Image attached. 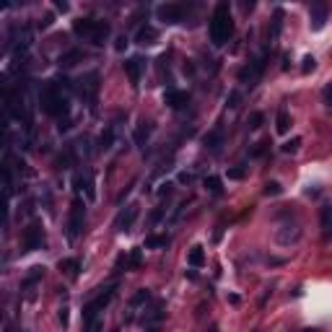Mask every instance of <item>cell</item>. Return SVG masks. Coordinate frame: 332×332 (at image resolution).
Listing matches in <instances>:
<instances>
[{
  "instance_id": "6da1fadb",
  "label": "cell",
  "mask_w": 332,
  "mask_h": 332,
  "mask_svg": "<svg viewBox=\"0 0 332 332\" xmlns=\"http://www.w3.org/2000/svg\"><path fill=\"white\" fill-rule=\"evenodd\" d=\"M39 106H42L44 115L58 117L63 122V117H68V112H70V80L68 78H54V80L42 83Z\"/></svg>"
},
{
  "instance_id": "7a4b0ae2",
  "label": "cell",
  "mask_w": 332,
  "mask_h": 332,
  "mask_svg": "<svg viewBox=\"0 0 332 332\" xmlns=\"http://www.w3.org/2000/svg\"><path fill=\"white\" fill-rule=\"evenodd\" d=\"M234 37V16H231V6L226 0L213 8V16H210V44L213 47H224L229 39Z\"/></svg>"
},
{
  "instance_id": "3957f363",
  "label": "cell",
  "mask_w": 332,
  "mask_h": 332,
  "mask_svg": "<svg viewBox=\"0 0 332 332\" xmlns=\"http://www.w3.org/2000/svg\"><path fill=\"white\" fill-rule=\"evenodd\" d=\"M73 34L83 42H89L94 47H104V42L112 37V26L99 18H75L73 21Z\"/></svg>"
},
{
  "instance_id": "277c9868",
  "label": "cell",
  "mask_w": 332,
  "mask_h": 332,
  "mask_svg": "<svg viewBox=\"0 0 332 332\" xmlns=\"http://www.w3.org/2000/svg\"><path fill=\"white\" fill-rule=\"evenodd\" d=\"M86 229V203L80 200V195H75V200L70 203V213H68V241L75 244Z\"/></svg>"
},
{
  "instance_id": "5b68a950",
  "label": "cell",
  "mask_w": 332,
  "mask_h": 332,
  "mask_svg": "<svg viewBox=\"0 0 332 332\" xmlns=\"http://www.w3.org/2000/svg\"><path fill=\"white\" fill-rule=\"evenodd\" d=\"M101 75L96 73V70H91V73H86V75H80L78 80H75V91H78V96L86 101V104H96V96H99V86H101Z\"/></svg>"
},
{
  "instance_id": "8992f818",
  "label": "cell",
  "mask_w": 332,
  "mask_h": 332,
  "mask_svg": "<svg viewBox=\"0 0 332 332\" xmlns=\"http://www.w3.org/2000/svg\"><path fill=\"white\" fill-rule=\"evenodd\" d=\"M115 298V286H109V288H104L101 293H96L86 307H83V322H91V319H96L106 307H109V301Z\"/></svg>"
},
{
  "instance_id": "52a82bcc",
  "label": "cell",
  "mask_w": 332,
  "mask_h": 332,
  "mask_svg": "<svg viewBox=\"0 0 332 332\" xmlns=\"http://www.w3.org/2000/svg\"><path fill=\"white\" fill-rule=\"evenodd\" d=\"M189 8L192 6H187V3H161L156 8V18L161 23H182L184 16L189 13Z\"/></svg>"
},
{
  "instance_id": "ba28073f",
  "label": "cell",
  "mask_w": 332,
  "mask_h": 332,
  "mask_svg": "<svg viewBox=\"0 0 332 332\" xmlns=\"http://www.w3.org/2000/svg\"><path fill=\"white\" fill-rule=\"evenodd\" d=\"M44 244H47L44 226L39 220H32V224L23 229V252H37V249H44Z\"/></svg>"
},
{
  "instance_id": "9c48e42d",
  "label": "cell",
  "mask_w": 332,
  "mask_h": 332,
  "mask_svg": "<svg viewBox=\"0 0 332 332\" xmlns=\"http://www.w3.org/2000/svg\"><path fill=\"white\" fill-rule=\"evenodd\" d=\"M122 68H125V73H127V78H130V83H132V89L141 86V78H143V73H146V60L135 54V58H127V60L122 63Z\"/></svg>"
},
{
  "instance_id": "30bf717a",
  "label": "cell",
  "mask_w": 332,
  "mask_h": 332,
  "mask_svg": "<svg viewBox=\"0 0 332 332\" xmlns=\"http://www.w3.org/2000/svg\"><path fill=\"white\" fill-rule=\"evenodd\" d=\"M137 213H141V208H137L135 203H130V205H125L120 213H117V218H115V231H130L132 229V224H135V218H137Z\"/></svg>"
},
{
  "instance_id": "8fae6325",
  "label": "cell",
  "mask_w": 332,
  "mask_h": 332,
  "mask_svg": "<svg viewBox=\"0 0 332 332\" xmlns=\"http://www.w3.org/2000/svg\"><path fill=\"white\" fill-rule=\"evenodd\" d=\"M262 70H265V58H257V60H252L241 73H239V80L241 83H249V86H255L257 83V78L262 75Z\"/></svg>"
},
{
  "instance_id": "7c38bea8",
  "label": "cell",
  "mask_w": 332,
  "mask_h": 332,
  "mask_svg": "<svg viewBox=\"0 0 332 332\" xmlns=\"http://www.w3.org/2000/svg\"><path fill=\"white\" fill-rule=\"evenodd\" d=\"M224 141H226L224 127H213V130H208V132L203 135V146H205L208 151H213V153H218V151H220Z\"/></svg>"
},
{
  "instance_id": "4fadbf2b",
  "label": "cell",
  "mask_w": 332,
  "mask_h": 332,
  "mask_svg": "<svg viewBox=\"0 0 332 332\" xmlns=\"http://www.w3.org/2000/svg\"><path fill=\"white\" fill-rule=\"evenodd\" d=\"M275 239H278V244H283V246L296 244V241L301 239V229H298V224H286V226H281L278 234H275Z\"/></svg>"
},
{
  "instance_id": "5bb4252c",
  "label": "cell",
  "mask_w": 332,
  "mask_h": 332,
  "mask_svg": "<svg viewBox=\"0 0 332 332\" xmlns=\"http://www.w3.org/2000/svg\"><path fill=\"white\" fill-rule=\"evenodd\" d=\"M158 42V29L151 23H143L141 29L135 32V44H141V47H148V44H156Z\"/></svg>"
},
{
  "instance_id": "9a60e30c",
  "label": "cell",
  "mask_w": 332,
  "mask_h": 332,
  "mask_svg": "<svg viewBox=\"0 0 332 332\" xmlns=\"http://www.w3.org/2000/svg\"><path fill=\"white\" fill-rule=\"evenodd\" d=\"M327 16H329V8H327L324 3H314V6H312V11H309V23H312L314 32H319L322 26L327 23Z\"/></svg>"
},
{
  "instance_id": "2e32d148",
  "label": "cell",
  "mask_w": 332,
  "mask_h": 332,
  "mask_svg": "<svg viewBox=\"0 0 332 332\" xmlns=\"http://www.w3.org/2000/svg\"><path fill=\"white\" fill-rule=\"evenodd\" d=\"M151 132H153V122H151V120H141V122H137V127H135V132H132L135 146H137V148H146Z\"/></svg>"
},
{
  "instance_id": "e0dca14e",
  "label": "cell",
  "mask_w": 332,
  "mask_h": 332,
  "mask_svg": "<svg viewBox=\"0 0 332 332\" xmlns=\"http://www.w3.org/2000/svg\"><path fill=\"white\" fill-rule=\"evenodd\" d=\"M187 101H189V94H187V91L169 89V91L163 94V104H166V106H172V109H182Z\"/></svg>"
},
{
  "instance_id": "ac0fdd59",
  "label": "cell",
  "mask_w": 332,
  "mask_h": 332,
  "mask_svg": "<svg viewBox=\"0 0 332 332\" xmlns=\"http://www.w3.org/2000/svg\"><path fill=\"white\" fill-rule=\"evenodd\" d=\"M58 267L68 275V278H78V275H80V260L78 257H63L60 262H58Z\"/></svg>"
},
{
  "instance_id": "d6986e66",
  "label": "cell",
  "mask_w": 332,
  "mask_h": 332,
  "mask_svg": "<svg viewBox=\"0 0 332 332\" xmlns=\"http://www.w3.org/2000/svg\"><path fill=\"white\" fill-rule=\"evenodd\" d=\"M75 189H86V198H89V200H94V198H96V189H94V177H91L89 172L75 177Z\"/></svg>"
},
{
  "instance_id": "ffe728a7",
  "label": "cell",
  "mask_w": 332,
  "mask_h": 332,
  "mask_svg": "<svg viewBox=\"0 0 332 332\" xmlns=\"http://www.w3.org/2000/svg\"><path fill=\"white\" fill-rule=\"evenodd\" d=\"M163 317H166V312H163V303H156L153 309H148V312L143 314V324H146V327H156V324H158Z\"/></svg>"
},
{
  "instance_id": "44dd1931",
  "label": "cell",
  "mask_w": 332,
  "mask_h": 332,
  "mask_svg": "<svg viewBox=\"0 0 332 332\" xmlns=\"http://www.w3.org/2000/svg\"><path fill=\"white\" fill-rule=\"evenodd\" d=\"M319 220H322V236H324L327 241H332V205H324V208H322Z\"/></svg>"
},
{
  "instance_id": "7402d4cb",
  "label": "cell",
  "mask_w": 332,
  "mask_h": 332,
  "mask_svg": "<svg viewBox=\"0 0 332 332\" xmlns=\"http://www.w3.org/2000/svg\"><path fill=\"white\" fill-rule=\"evenodd\" d=\"M80 60H83V52H80V49H68V52L60 54L58 63H60V68H73V65H78Z\"/></svg>"
},
{
  "instance_id": "603a6c76",
  "label": "cell",
  "mask_w": 332,
  "mask_h": 332,
  "mask_svg": "<svg viewBox=\"0 0 332 332\" xmlns=\"http://www.w3.org/2000/svg\"><path fill=\"white\" fill-rule=\"evenodd\" d=\"M275 130H278L281 135H286L291 130V115H288V109H278V115H275Z\"/></svg>"
},
{
  "instance_id": "cb8c5ba5",
  "label": "cell",
  "mask_w": 332,
  "mask_h": 332,
  "mask_svg": "<svg viewBox=\"0 0 332 332\" xmlns=\"http://www.w3.org/2000/svg\"><path fill=\"white\" fill-rule=\"evenodd\" d=\"M281 29H283V11L278 8V11L272 13V23H270V44H272V42H278Z\"/></svg>"
},
{
  "instance_id": "d4e9b609",
  "label": "cell",
  "mask_w": 332,
  "mask_h": 332,
  "mask_svg": "<svg viewBox=\"0 0 332 332\" xmlns=\"http://www.w3.org/2000/svg\"><path fill=\"white\" fill-rule=\"evenodd\" d=\"M115 146V125H106L104 132L99 135V151H109Z\"/></svg>"
},
{
  "instance_id": "484cf974",
  "label": "cell",
  "mask_w": 332,
  "mask_h": 332,
  "mask_svg": "<svg viewBox=\"0 0 332 332\" xmlns=\"http://www.w3.org/2000/svg\"><path fill=\"white\" fill-rule=\"evenodd\" d=\"M187 265H189V267H203V265H205V252H203V246H192V249H189Z\"/></svg>"
},
{
  "instance_id": "4316f807",
  "label": "cell",
  "mask_w": 332,
  "mask_h": 332,
  "mask_svg": "<svg viewBox=\"0 0 332 332\" xmlns=\"http://www.w3.org/2000/svg\"><path fill=\"white\" fill-rule=\"evenodd\" d=\"M44 278V267H39V265H34L32 270H29V275H26V278H23V288H32V286H37L39 281Z\"/></svg>"
},
{
  "instance_id": "83f0119b",
  "label": "cell",
  "mask_w": 332,
  "mask_h": 332,
  "mask_svg": "<svg viewBox=\"0 0 332 332\" xmlns=\"http://www.w3.org/2000/svg\"><path fill=\"white\" fill-rule=\"evenodd\" d=\"M169 236H156V234H151V236H146V246L148 249H166L169 246Z\"/></svg>"
},
{
  "instance_id": "f1b7e54d",
  "label": "cell",
  "mask_w": 332,
  "mask_h": 332,
  "mask_svg": "<svg viewBox=\"0 0 332 332\" xmlns=\"http://www.w3.org/2000/svg\"><path fill=\"white\" fill-rule=\"evenodd\" d=\"M143 262V252H141V246H135L132 252L127 255V270H137Z\"/></svg>"
},
{
  "instance_id": "f546056e",
  "label": "cell",
  "mask_w": 332,
  "mask_h": 332,
  "mask_svg": "<svg viewBox=\"0 0 332 332\" xmlns=\"http://www.w3.org/2000/svg\"><path fill=\"white\" fill-rule=\"evenodd\" d=\"M205 189H210L213 195H224V182H220V177H205Z\"/></svg>"
},
{
  "instance_id": "4dcf8cb0",
  "label": "cell",
  "mask_w": 332,
  "mask_h": 332,
  "mask_svg": "<svg viewBox=\"0 0 332 332\" xmlns=\"http://www.w3.org/2000/svg\"><path fill=\"white\" fill-rule=\"evenodd\" d=\"M265 195L267 198H278V195H283V184L281 182H265Z\"/></svg>"
},
{
  "instance_id": "1f68e13d",
  "label": "cell",
  "mask_w": 332,
  "mask_h": 332,
  "mask_svg": "<svg viewBox=\"0 0 332 332\" xmlns=\"http://www.w3.org/2000/svg\"><path fill=\"white\" fill-rule=\"evenodd\" d=\"M148 301H151V293H148L146 288H141V291H137V293L130 298V307L135 309V307H141V303H148Z\"/></svg>"
},
{
  "instance_id": "d6a6232c",
  "label": "cell",
  "mask_w": 332,
  "mask_h": 332,
  "mask_svg": "<svg viewBox=\"0 0 332 332\" xmlns=\"http://www.w3.org/2000/svg\"><path fill=\"white\" fill-rule=\"evenodd\" d=\"M262 122H265V117H262V112H252V115H249V117H246V127H249V130H257V127H260Z\"/></svg>"
},
{
  "instance_id": "836d02e7",
  "label": "cell",
  "mask_w": 332,
  "mask_h": 332,
  "mask_svg": "<svg viewBox=\"0 0 332 332\" xmlns=\"http://www.w3.org/2000/svg\"><path fill=\"white\" fill-rule=\"evenodd\" d=\"M226 177L229 179H244L246 177V166H234V169L226 172Z\"/></svg>"
},
{
  "instance_id": "e575fe53",
  "label": "cell",
  "mask_w": 332,
  "mask_h": 332,
  "mask_svg": "<svg viewBox=\"0 0 332 332\" xmlns=\"http://www.w3.org/2000/svg\"><path fill=\"white\" fill-rule=\"evenodd\" d=\"M298 146H301V137H293V141H288V143L281 146V151H283V153H296Z\"/></svg>"
},
{
  "instance_id": "d590c367",
  "label": "cell",
  "mask_w": 332,
  "mask_h": 332,
  "mask_svg": "<svg viewBox=\"0 0 332 332\" xmlns=\"http://www.w3.org/2000/svg\"><path fill=\"white\" fill-rule=\"evenodd\" d=\"M101 327H104V322H101V317H96V319L86 322V329L83 332H101Z\"/></svg>"
},
{
  "instance_id": "8d00e7d4",
  "label": "cell",
  "mask_w": 332,
  "mask_h": 332,
  "mask_svg": "<svg viewBox=\"0 0 332 332\" xmlns=\"http://www.w3.org/2000/svg\"><path fill=\"white\" fill-rule=\"evenodd\" d=\"M322 101L327 104V109H332V83H327L322 89Z\"/></svg>"
},
{
  "instance_id": "74e56055",
  "label": "cell",
  "mask_w": 332,
  "mask_h": 332,
  "mask_svg": "<svg viewBox=\"0 0 332 332\" xmlns=\"http://www.w3.org/2000/svg\"><path fill=\"white\" fill-rule=\"evenodd\" d=\"M314 68H317V60L312 58V54H307V58H303V65H301V70H303V73H312Z\"/></svg>"
},
{
  "instance_id": "f35d334b",
  "label": "cell",
  "mask_w": 332,
  "mask_h": 332,
  "mask_svg": "<svg viewBox=\"0 0 332 332\" xmlns=\"http://www.w3.org/2000/svg\"><path fill=\"white\" fill-rule=\"evenodd\" d=\"M226 101H229V106H231V109H236V106H239V101H241V94H239V91H231Z\"/></svg>"
},
{
  "instance_id": "ab89813d",
  "label": "cell",
  "mask_w": 332,
  "mask_h": 332,
  "mask_svg": "<svg viewBox=\"0 0 332 332\" xmlns=\"http://www.w3.org/2000/svg\"><path fill=\"white\" fill-rule=\"evenodd\" d=\"M125 47H127V37L122 34V37H117V42H115V49H117V52H122Z\"/></svg>"
},
{
  "instance_id": "60d3db41",
  "label": "cell",
  "mask_w": 332,
  "mask_h": 332,
  "mask_svg": "<svg viewBox=\"0 0 332 332\" xmlns=\"http://www.w3.org/2000/svg\"><path fill=\"white\" fill-rule=\"evenodd\" d=\"M265 148H267V143H257V146L252 148V156H255V158H257V156H262V153H265Z\"/></svg>"
},
{
  "instance_id": "b9f144b4",
  "label": "cell",
  "mask_w": 332,
  "mask_h": 332,
  "mask_svg": "<svg viewBox=\"0 0 332 332\" xmlns=\"http://www.w3.org/2000/svg\"><path fill=\"white\" fill-rule=\"evenodd\" d=\"M54 8H58L60 13H68V11H70V6H68V3H63V0H54Z\"/></svg>"
},
{
  "instance_id": "7bdbcfd3",
  "label": "cell",
  "mask_w": 332,
  "mask_h": 332,
  "mask_svg": "<svg viewBox=\"0 0 332 332\" xmlns=\"http://www.w3.org/2000/svg\"><path fill=\"white\" fill-rule=\"evenodd\" d=\"M58 317H60V324H63V327H68V307H63Z\"/></svg>"
},
{
  "instance_id": "ee69618b",
  "label": "cell",
  "mask_w": 332,
  "mask_h": 332,
  "mask_svg": "<svg viewBox=\"0 0 332 332\" xmlns=\"http://www.w3.org/2000/svg\"><path fill=\"white\" fill-rule=\"evenodd\" d=\"M172 187H174L172 182H166V184H161V189H158V192H161V195H169V192H172Z\"/></svg>"
},
{
  "instance_id": "f6af8a7d",
  "label": "cell",
  "mask_w": 332,
  "mask_h": 332,
  "mask_svg": "<svg viewBox=\"0 0 332 332\" xmlns=\"http://www.w3.org/2000/svg\"><path fill=\"white\" fill-rule=\"evenodd\" d=\"M189 179H192V174H187V172L179 174V182H189Z\"/></svg>"
},
{
  "instance_id": "bcb514c9",
  "label": "cell",
  "mask_w": 332,
  "mask_h": 332,
  "mask_svg": "<svg viewBox=\"0 0 332 332\" xmlns=\"http://www.w3.org/2000/svg\"><path fill=\"white\" fill-rule=\"evenodd\" d=\"M8 332H23V329H13V327H11V324H8Z\"/></svg>"
},
{
  "instance_id": "7dc6e473",
  "label": "cell",
  "mask_w": 332,
  "mask_h": 332,
  "mask_svg": "<svg viewBox=\"0 0 332 332\" xmlns=\"http://www.w3.org/2000/svg\"><path fill=\"white\" fill-rule=\"evenodd\" d=\"M303 332H319V329H317V327H314V329H303Z\"/></svg>"
},
{
  "instance_id": "c3c4849f",
  "label": "cell",
  "mask_w": 332,
  "mask_h": 332,
  "mask_svg": "<svg viewBox=\"0 0 332 332\" xmlns=\"http://www.w3.org/2000/svg\"><path fill=\"white\" fill-rule=\"evenodd\" d=\"M210 332H218V327H210Z\"/></svg>"
}]
</instances>
